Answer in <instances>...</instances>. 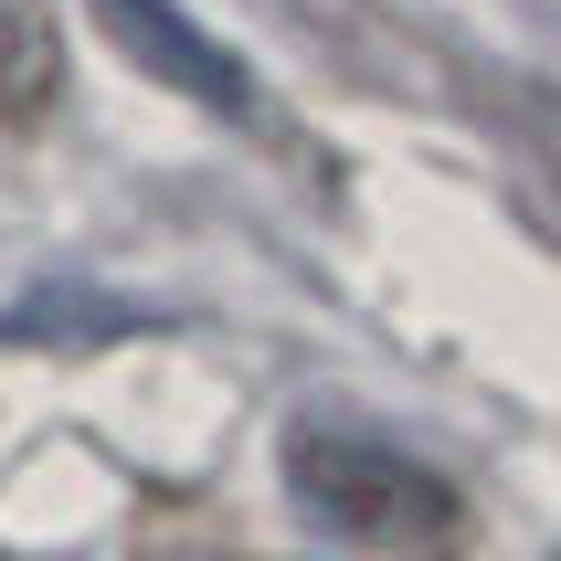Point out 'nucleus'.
Segmentation results:
<instances>
[{
	"label": "nucleus",
	"mask_w": 561,
	"mask_h": 561,
	"mask_svg": "<svg viewBox=\"0 0 561 561\" xmlns=\"http://www.w3.org/2000/svg\"><path fill=\"white\" fill-rule=\"evenodd\" d=\"M64 106V11L0 0V127H43Z\"/></svg>",
	"instance_id": "obj_3"
},
{
	"label": "nucleus",
	"mask_w": 561,
	"mask_h": 561,
	"mask_svg": "<svg viewBox=\"0 0 561 561\" xmlns=\"http://www.w3.org/2000/svg\"><path fill=\"white\" fill-rule=\"evenodd\" d=\"M286 488L318 530L360 540V551H445L467 530V499L456 477L424 467L413 445L371 435V424H340V413H308L286 435Z\"/></svg>",
	"instance_id": "obj_1"
},
{
	"label": "nucleus",
	"mask_w": 561,
	"mask_h": 561,
	"mask_svg": "<svg viewBox=\"0 0 561 561\" xmlns=\"http://www.w3.org/2000/svg\"><path fill=\"white\" fill-rule=\"evenodd\" d=\"M95 11H106V32H117L127 54H149L181 95H202V106H244V75H233V54H222V43H202V32H191L170 0H159V11H149V0H95Z\"/></svg>",
	"instance_id": "obj_2"
}]
</instances>
